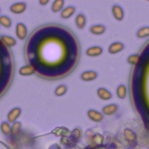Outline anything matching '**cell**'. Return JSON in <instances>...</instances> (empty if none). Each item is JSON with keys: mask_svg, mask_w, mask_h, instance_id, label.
I'll use <instances>...</instances> for the list:
<instances>
[{"mask_svg": "<svg viewBox=\"0 0 149 149\" xmlns=\"http://www.w3.org/2000/svg\"><path fill=\"white\" fill-rule=\"evenodd\" d=\"M49 3V0H40L39 3L42 5H46Z\"/></svg>", "mask_w": 149, "mask_h": 149, "instance_id": "obj_22", "label": "cell"}, {"mask_svg": "<svg viewBox=\"0 0 149 149\" xmlns=\"http://www.w3.org/2000/svg\"><path fill=\"white\" fill-rule=\"evenodd\" d=\"M124 48V45L120 42H115L112 43L109 48L108 52L111 54H115L122 51Z\"/></svg>", "mask_w": 149, "mask_h": 149, "instance_id": "obj_4", "label": "cell"}, {"mask_svg": "<svg viewBox=\"0 0 149 149\" xmlns=\"http://www.w3.org/2000/svg\"><path fill=\"white\" fill-rule=\"evenodd\" d=\"M36 72L35 68L32 65H26L22 66L19 70V73L22 76H30Z\"/></svg>", "mask_w": 149, "mask_h": 149, "instance_id": "obj_7", "label": "cell"}, {"mask_svg": "<svg viewBox=\"0 0 149 149\" xmlns=\"http://www.w3.org/2000/svg\"><path fill=\"white\" fill-rule=\"evenodd\" d=\"M27 34L28 29L24 24L22 23H19L16 25V34L19 39L21 40H24L27 36Z\"/></svg>", "mask_w": 149, "mask_h": 149, "instance_id": "obj_1", "label": "cell"}, {"mask_svg": "<svg viewBox=\"0 0 149 149\" xmlns=\"http://www.w3.org/2000/svg\"><path fill=\"white\" fill-rule=\"evenodd\" d=\"M26 9V4L25 3H17L12 5L10 11L15 14H21Z\"/></svg>", "mask_w": 149, "mask_h": 149, "instance_id": "obj_2", "label": "cell"}, {"mask_svg": "<svg viewBox=\"0 0 149 149\" xmlns=\"http://www.w3.org/2000/svg\"><path fill=\"white\" fill-rule=\"evenodd\" d=\"M1 41L5 46L9 47H13L16 44V41L14 38L6 35H3L1 37Z\"/></svg>", "mask_w": 149, "mask_h": 149, "instance_id": "obj_9", "label": "cell"}, {"mask_svg": "<svg viewBox=\"0 0 149 149\" xmlns=\"http://www.w3.org/2000/svg\"><path fill=\"white\" fill-rule=\"evenodd\" d=\"M142 60V57H140L139 55L134 54L129 56L127 60V61L130 64H132L134 65H138L140 63Z\"/></svg>", "mask_w": 149, "mask_h": 149, "instance_id": "obj_16", "label": "cell"}, {"mask_svg": "<svg viewBox=\"0 0 149 149\" xmlns=\"http://www.w3.org/2000/svg\"><path fill=\"white\" fill-rule=\"evenodd\" d=\"M0 13H1V9H0Z\"/></svg>", "mask_w": 149, "mask_h": 149, "instance_id": "obj_23", "label": "cell"}, {"mask_svg": "<svg viewBox=\"0 0 149 149\" xmlns=\"http://www.w3.org/2000/svg\"><path fill=\"white\" fill-rule=\"evenodd\" d=\"M118 109V107L115 104H109L105 106L103 109V112L106 115H113L115 114Z\"/></svg>", "mask_w": 149, "mask_h": 149, "instance_id": "obj_14", "label": "cell"}, {"mask_svg": "<svg viewBox=\"0 0 149 149\" xmlns=\"http://www.w3.org/2000/svg\"><path fill=\"white\" fill-rule=\"evenodd\" d=\"M137 37L139 39H143L149 36V28L144 27L140 29L137 33Z\"/></svg>", "mask_w": 149, "mask_h": 149, "instance_id": "obj_19", "label": "cell"}, {"mask_svg": "<svg viewBox=\"0 0 149 149\" xmlns=\"http://www.w3.org/2000/svg\"><path fill=\"white\" fill-rule=\"evenodd\" d=\"M67 91V87L65 85H61L57 87V89L55 90V95L60 97L64 95Z\"/></svg>", "mask_w": 149, "mask_h": 149, "instance_id": "obj_21", "label": "cell"}, {"mask_svg": "<svg viewBox=\"0 0 149 149\" xmlns=\"http://www.w3.org/2000/svg\"><path fill=\"white\" fill-rule=\"evenodd\" d=\"M88 116L93 121H96V122H99L101 121L103 118V115L99 113V112L95 111V110H90L88 112Z\"/></svg>", "mask_w": 149, "mask_h": 149, "instance_id": "obj_11", "label": "cell"}, {"mask_svg": "<svg viewBox=\"0 0 149 149\" xmlns=\"http://www.w3.org/2000/svg\"><path fill=\"white\" fill-rule=\"evenodd\" d=\"M21 113V109L18 108L13 109L8 115V119L10 122H13L15 121L19 115Z\"/></svg>", "mask_w": 149, "mask_h": 149, "instance_id": "obj_18", "label": "cell"}, {"mask_svg": "<svg viewBox=\"0 0 149 149\" xmlns=\"http://www.w3.org/2000/svg\"><path fill=\"white\" fill-rule=\"evenodd\" d=\"M117 95L120 99H124L126 95V88L125 85H119L117 90Z\"/></svg>", "mask_w": 149, "mask_h": 149, "instance_id": "obj_17", "label": "cell"}, {"mask_svg": "<svg viewBox=\"0 0 149 149\" xmlns=\"http://www.w3.org/2000/svg\"><path fill=\"white\" fill-rule=\"evenodd\" d=\"M75 22L78 28H79V29H83L85 27L86 23V17L83 14L79 13L77 15L76 17Z\"/></svg>", "mask_w": 149, "mask_h": 149, "instance_id": "obj_12", "label": "cell"}, {"mask_svg": "<svg viewBox=\"0 0 149 149\" xmlns=\"http://www.w3.org/2000/svg\"><path fill=\"white\" fill-rule=\"evenodd\" d=\"M64 5V0H55L52 3L51 9L52 12L56 13L60 12L63 8Z\"/></svg>", "mask_w": 149, "mask_h": 149, "instance_id": "obj_15", "label": "cell"}, {"mask_svg": "<svg viewBox=\"0 0 149 149\" xmlns=\"http://www.w3.org/2000/svg\"><path fill=\"white\" fill-rule=\"evenodd\" d=\"M86 55L89 57H98V56L100 55L103 53V49L100 47L96 46V47H92L89 48L86 52Z\"/></svg>", "mask_w": 149, "mask_h": 149, "instance_id": "obj_5", "label": "cell"}, {"mask_svg": "<svg viewBox=\"0 0 149 149\" xmlns=\"http://www.w3.org/2000/svg\"><path fill=\"white\" fill-rule=\"evenodd\" d=\"M105 31V28L101 25L93 26L90 29V32L95 35H100L103 34Z\"/></svg>", "mask_w": 149, "mask_h": 149, "instance_id": "obj_13", "label": "cell"}, {"mask_svg": "<svg viewBox=\"0 0 149 149\" xmlns=\"http://www.w3.org/2000/svg\"><path fill=\"white\" fill-rule=\"evenodd\" d=\"M97 93L99 97L103 100H108L112 97L111 93L105 88H99L97 91Z\"/></svg>", "mask_w": 149, "mask_h": 149, "instance_id": "obj_8", "label": "cell"}, {"mask_svg": "<svg viewBox=\"0 0 149 149\" xmlns=\"http://www.w3.org/2000/svg\"><path fill=\"white\" fill-rule=\"evenodd\" d=\"M113 16L118 21H122L124 17V13L122 8L118 5H114L112 8Z\"/></svg>", "mask_w": 149, "mask_h": 149, "instance_id": "obj_6", "label": "cell"}, {"mask_svg": "<svg viewBox=\"0 0 149 149\" xmlns=\"http://www.w3.org/2000/svg\"><path fill=\"white\" fill-rule=\"evenodd\" d=\"M0 25L6 28H9L11 26L12 22L8 17L6 16H0Z\"/></svg>", "mask_w": 149, "mask_h": 149, "instance_id": "obj_20", "label": "cell"}, {"mask_svg": "<svg viewBox=\"0 0 149 149\" xmlns=\"http://www.w3.org/2000/svg\"><path fill=\"white\" fill-rule=\"evenodd\" d=\"M74 12H75V8L73 7H68L62 11L61 16L63 19H68L70 17L74 14Z\"/></svg>", "mask_w": 149, "mask_h": 149, "instance_id": "obj_10", "label": "cell"}, {"mask_svg": "<svg viewBox=\"0 0 149 149\" xmlns=\"http://www.w3.org/2000/svg\"><path fill=\"white\" fill-rule=\"evenodd\" d=\"M97 78V74L96 72L93 70H88L84 72L81 75V78L85 82H90L95 81Z\"/></svg>", "mask_w": 149, "mask_h": 149, "instance_id": "obj_3", "label": "cell"}]
</instances>
